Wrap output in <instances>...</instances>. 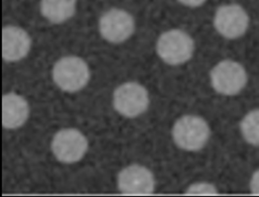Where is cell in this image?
<instances>
[{
  "label": "cell",
  "instance_id": "cell-1",
  "mask_svg": "<svg viewBox=\"0 0 259 197\" xmlns=\"http://www.w3.org/2000/svg\"><path fill=\"white\" fill-rule=\"evenodd\" d=\"M210 134L206 121L194 115H185L175 122L172 135L175 143L186 151H198L204 146Z\"/></svg>",
  "mask_w": 259,
  "mask_h": 197
},
{
  "label": "cell",
  "instance_id": "cell-2",
  "mask_svg": "<svg viewBox=\"0 0 259 197\" xmlns=\"http://www.w3.org/2000/svg\"><path fill=\"white\" fill-rule=\"evenodd\" d=\"M194 51V42L181 29H171L162 33L157 41L160 58L169 65H180L188 61Z\"/></svg>",
  "mask_w": 259,
  "mask_h": 197
},
{
  "label": "cell",
  "instance_id": "cell-3",
  "mask_svg": "<svg viewBox=\"0 0 259 197\" xmlns=\"http://www.w3.org/2000/svg\"><path fill=\"white\" fill-rule=\"evenodd\" d=\"M90 72L87 64L78 57H65L54 66L53 79L66 92H76L88 83Z\"/></svg>",
  "mask_w": 259,
  "mask_h": 197
},
{
  "label": "cell",
  "instance_id": "cell-4",
  "mask_svg": "<svg viewBox=\"0 0 259 197\" xmlns=\"http://www.w3.org/2000/svg\"><path fill=\"white\" fill-rule=\"evenodd\" d=\"M210 82L213 89L223 95L238 94L247 83L245 68L238 62L225 60L217 64L210 72Z\"/></svg>",
  "mask_w": 259,
  "mask_h": 197
},
{
  "label": "cell",
  "instance_id": "cell-5",
  "mask_svg": "<svg viewBox=\"0 0 259 197\" xmlns=\"http://www.w3.org/2000/svg\"><path fill=\"white\" fill-rule=\"evenodd\" d=\"M148 105V91L139 83H124L117 87L113 93V106L125 117H136L142 114Z\"/></svg>",
  "mask_w": 259,
  "mask_h": 197
},
{
  "label": "cell",
  "instance_id": "cell-6",
  "mask_svg": "<svg viewBox=\"0 0 259 197\" xmlns=\"http://www.w3.org/2000/svg\"><path fill=\"white\" fill-rule=\"evenodd\" d=\"M213 24L224 37L234 39L242 36L247 31L249 15L239 4H225L217 9Z\"/></svg>",
  "mask_w": 259,
  "mask_h": 197
},
{
  "label": "cell",
  "instance_id": "cell-7",
  "mask_svg": "<svg viewBox=\"0 0 259 197\" xmlns=\"http://www.w3.org/2000/svg\"><path fill=\"white\" fill-rule=\"evenodd\" d=\"M88 149V141L83 133L74 128L58 131L52 141L55 157L62 163H75L83 158Z\"/></svg>",
  "mask_w": 259,
  "mask_h": 197
},
{
  "label": "cell",
  "instance_id": "cell-8",
  "mask_svg": "<svg viewBox=\"0 0 259 197\" xmlns=\"http://www.w3.org/2000/svg\"><path fill=\"white\" fill-rule=\"evenodd\" d=\"M134 29L135 21L133 16L122 9H109L99 19L101 35L113 43L124 41L132 35Z\"/></svg>",
  "mask_w": 259,
  "mask_h": 197
},
{
  "label": "cell",
  "instance_id": "cell-9",
  "mask_svg": "<svg viewBox=\"0 0 259 197\" xmlns=\"http://www.w3.org/2000/svg\"><path fill=\"white\" fill-rule=\"evenodd\" d=\"M118 189L123 194L148 195L155 189V179L150 170L140 165H131L117 177Z\"/></svg>",
  "mask_w": 259,
  "mask_h": 197
},
{
  "label": "cell",
  "instance_id": "cell-10",
  "mask_svg": "<svg viewBox=\"0 0 259 197\" xmlns=\"http://www.w3.org/2000/svg\"><path fill=\"white\" fill-rule=\"evenodd\" d=\"M31 45L27 32L17 26H5L2 29V57L7 62H15L24 58Z\"/></svg>",
  "mask_w": 259,
  "mask_h": 197
},
{
  "label": "cell",
  "instance_id": "cell-11",
  "mask_svg": "<svg viewBox=\"0 0 259 197\" xmlns=\"http://www.w3.org/2000/svg\"><path fill=\"white\" fill-rule=\"evenodd\" d=\"M29 108L26 100L18 94L8 93L2 97V124L5 128L20 127L27 119Z\"/></svg>",
  "mask_w": 259,
  "mask_h": 197
},
{
  "label": "cell",
  "instance_id": "cell-12",
  "mask_svg": "<svg viewBox=\"0 0 259 197\" xmlns=\"http://www.w3.org/2000/svg\"><path fill=\"white\" fill-rule=\"evenodd\" d=\"M76 2V0H40V12L49 21L62 23L74 15Z\"/></svg>",
  "mask_w": 259,
  "mask_h": 197
},
{
  "label": "cell",
  "instance_id": "cell-13",
  "mask_svg": "<svg viewBox=\"0 0 259 197\" xmlns=\"http://www.w3.org/2000/svg\"><path fill=\"white\" fill-rule=\"evenodd\" d=\"M240 127L245 140L259 146V109L248 112L242 119Z\"/></svg>",
  "mask_w": 259,
  "mask_h": 197
},
{
  "label": "cell",
  "instance_id": "cell-14",
  "mask_svg": "<svg viewBox=\"0 0 259 197\" xmlns=\"http://www.w3.org/2000/svg\"><path fill=\"white\" fill-rule=\"evenodd\" d=\"M186 194H195V195H213L218 194L217 188L212 184L208 183H195L189 186L185 192Z\"/></svg>",
  "mask_w": 259,
  "mask_h": 197
},
{
  "label": "cell",
  "instance_id": "cell-15",
  "mask_svg": "<svg viewBox=\"0 0 259 197\" xmlns=\"http://www.w3.org/2000/svg\"><path fill=\"white\" fill-rule=\"evenodd\" d=\"M250 190L253 194L259 195V170L253 173L250 180Z\"/></svg>",
  "mask_w": 259,
  "mask_h": 197
},
{
  "label": "cell",
  "instance_id": "cell-16",
  "mask_svg": "<svg viewBox=\"0 0 259 197\" xmlns=\"http://www.w3.org/2000/svg\"><path fill=\"white\" fill-rule=\"evenodd\" d=\"M181 4L189 7H197L202 5L206 0H178Z\"/></svg>",
  "mask_w": 259,
  "mask_h": 197
}]
</instances>
